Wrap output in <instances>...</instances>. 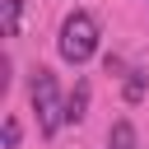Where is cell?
<instances>
[{
	"label": "cell",
	"mask_w": 149,
	"mask_h": 149,
	"mask_svg": "<svg viewBox=\"0 0 149 149\" xmlns=\"http://www.w3.org/2000/svg\"><path fill=\"white\" fill-rule=\"evenodd\" d=\"M98 37H102L98 19H93L88 9H70V14L61 19L56 51H61V61H65V65H84V61H93V51H98Z\"/></svg>",
	"instance_id": "obj_1"
},
{
	"label": "cell",
	"mask_w": 149,
	"mask_h": 149,
	"mask_svg": "<svg viewBox=\"0 0 149 149\" xmlns=\"http://www.w3.org/2000/svg\"><path fill=\"white\" fill-rule=\"evenodd\" d=\"M28 98H33V112H37V130L51 140V135L65 126V98H61L56 74L37 65V70H33V79H28Z\"/></svg>",
	"instance_id": "obj_2"
},
{
	"label": "cell",
	"mask_w": 149,
	"mask_h": 149,
	"mask_svg": "<svg viewBox=\"0 0 149 149\" xmlns=\"http://www.w3.org/2000/svg\"><path fill=\"white\" fill-rule=\"evenodd\" d=\"M88 116V79H79L70 93H65V126H74V121H84Z\"/></svg>",
	"instance_id": "obj_3"
},
{
	"label": "cell",
	"mask_w": 149,
	"mask_h": 149,
	"mask_svg": "<svg viewBox=\"0 0 149 149\" xmlns=\"http://www.w3.org/2000/svg\"><path fill=\"white\" fill-rule=\"evenodd\" d=\"M107 149H140V130L121 116V121H112V130H107Z\"/></svg>",
	"instance_id": "obj_4"
},
{
	"label": "cell",
	"mask_w": 149,
	"mask_h": 149,
	"mask_svg": "<svg viewBox=\"0 0 149 149\" xmlns=\"http://www.w3.org/2000/svg\"><path fill=\"white\" fill-rule=\"evenodd\" d=\"M144 88H149V74H144V70H126L121 98H126V102H140V98H144Z\"/></svg>",
	"instance_id": "obj_5"
},
{
	"label": "cell",
	"mask_w": 149,
	"mask_h": 149,
	"mask_svg": "<svg viewBox=\"0 0 149 149\" xmlns=\"http://www.w3.org/2000/svg\"><path fill=\"white\" fill-rule=\"evenodd\" d=\"M0 14H5L0 33H5V37H19V19H23V0H0Z\"/></svg>",
	"instance_id": "obj_6"
},
{
	"label": "cell",
	"mask_w": 149,
	"mask_h": 149,
	"mask_svg": "<svg viewBox=\"0 0 149 149\" xmlns=\"http://www.w3.org/2000/svg\"><path fill=\"white\" fill-rule=\"evenodd\" d=\"M5 149H19V121L14 116L5 121Z\"/></svg>",
	"instance_id": "obj_7"
}]
</instances>
